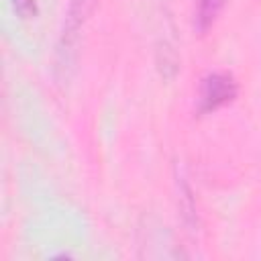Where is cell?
Returning <instances> with one entry per match:
<instances>
[{"label": "cell", "mask_w": 261, "mask_h": 261, "mask_svg": "<svg viewBox=\"0 0 261 261\" xmlns=\"http://www.w3.org/2000/svg\"><path fill=\"white\" fill-rule=\"evenodd\" d=\"M237 94V84L228 73H212L202 84V110H216L218 106L230 102Z\"/></svg>", "instance_id": "6da1fadb"}, {"label": "cell", "mask_w": 261, "mask_h": 261, "mask_svg": "<svg viewBox=\"0 0 261 261\" xmlns=\"http://www.w3.org/2000/svg\"><path fill=\"white\" fill-rule=\"evenodd\" d=\"M218 8H220V0H198V4H196V27H198V31L204 33L212 24Z\"/></svg>", "instance_id": "7a4b0ae2"}, {"label": "cell", "mask_w": 261, "mask_h": 261, "mask_svg": "<svg viewBox=\"0 0 261 261\" xmlns=\"http://www.w3.org/2000/svg\"><path fill=\"white\" fill-rule=\"evenodd\" d=\"M16 10L20 14H29V12H35V2L33 0H12Z\"/></svg>", "instance_id": "3957f363"}]
</instances>
